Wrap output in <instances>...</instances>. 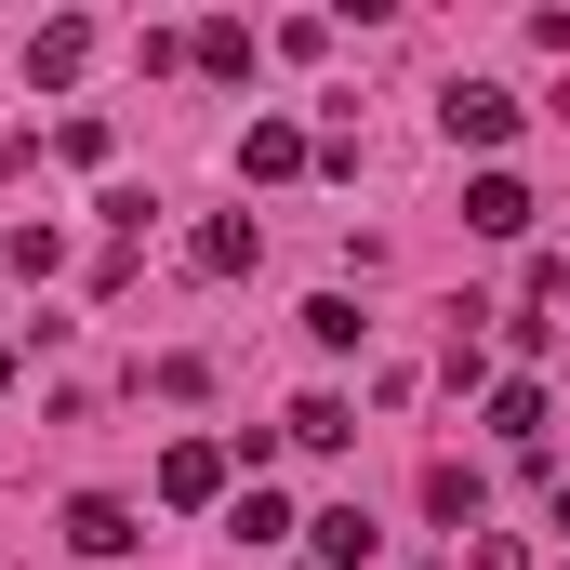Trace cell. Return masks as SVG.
Listing matches in <instances>:
<instances>
[{
    "label": "cell",
    "instance_id": "obj_1",
    "mask_svg": "<svg viewBox=\"0 0 570 570\" xmlns=\"http://www.w3.org/2000/svg\"><path fill=\"white\" fill-rule=\"evenodd\" d=\"M438 120H451V146H504L531 107H518L504 80H451V94H438Z\"/></svg>",
    "mask_w": 570,
    "mask_h": 570
},
{
    "label": "cell",
    "instance_id": "obj_2",
    "mask_svg": "<svg viewBox=\"0 0 570 570\" xmlns=\"http://www.w3.org/2000/svg\"><path fill=\"white\" fill-rule=\"evenodd\" d=\"M159 504H173V518L226 504V451H213V438H173V451H159Z\"/></svg>",
    "mask_w": 570,
    "mask_h": 570
},
{
    "label": "cell",
    "instance_id": "obj_3",
    "mask_svg": "<svg viewBox=\"0 0 570 570\" xmlns=\"http://www.w3.org/2000/svg\"><path fill=\"white\" fill-rule=\"evenodd\" d=\"M544 425H558V399H544L531 372H518V385H491V438H504L518 464H544Z\"/></svg>",
    "mask_w": 570,
    "mask_h": 570
},
{
    "label": "cell",
    "instance_id": "obj_4",
    "mask_svg": "<svg viewBox=\"0 0 570 570\" xmlns=\"http://www.w3.org/2000/svg\"><path fill=\"white\" fill-rule=\"evenodd\" d=\"M305 159H318V146L292 134V120H253V134H239V186H292Z\"/></svg>",
    "mask_w": 570,
    "mask_h": 570
},
{
    "label": "cell",
    "instance_id": "obj_5",
    "mask_svg": "<svg viewBox=\"0 0 570 570\" xmlns=\"http://www.w3.org/2000/svg\"><path fill=\"white\" fill-rule=\"evenodd\" d=\"M464 226H478V239H531V186H518V173H478V186H464Z\"/></svg>",
    "mask_w": 570,
    "mask_h": 570
},
{
    "label": "cell",
    "instance_id": "obj_6",
    "mask_svg": "<svg viewBox=\"0 0 570 570\" xmlns=\"http://www.w3.org/2000/svg\"><path fill=\"white\" fill-rule=\"evenodd\" d=\"M253 253H266V226H253V213H213V226L186 239V266H199V279H239Z\"/></svg>",
    "mask_w": 570,
    "mask_h": 570
},
{
    "label": "cell",
    "instance_id": "obj_7",
    "mask_svg": "<svg viewBox=\"0 0 570 570\" xmlns=\"http://www.w3.org/2000/svg\"><path fill=\"white\" fill-rule=\"evenodd\" d=\"M67 544H80V558H134V504H120V491H80V504H67Z\"/></svg>",
    "mask_w": 570,
    "mask_h": 570
},
{
    "label": "cell",
    "instance_id": "obj_8",
    "mask_svg": "<svg viewBox=\"0 0 570 570\" xmlns=\"http://www.w3.org/2000/svg\"><path fill=\"white\" fill-rule=\"evenodd\" d=\"M305 544H318V570H358L385 531H372V504H318V518H305Z\"/></svg>",
    "mask_w": 570,
    "mask_h": 570
},
{
    "label": "cell",
    "instance_id": "obj_9",
    "mask_svg": "<svg viewBox=\"0 0 570 570\" xmlns=\"http://www.w3.org/2000/svg\"><path fill=\"white\" fill-rule=\"evenodd\" d=\"M80 67H94V27H80V13H53V27L27 40V80H53V94H67Z\"/></svg>",
    "mask_w": 570,
    "mask_h": 570
},
{
    "label": "cell",
    "instance_id": "obj_10",
    "mask_svg": "<svg viewBox=\"0 0 570 570\" xmlns=\"http://www.w3.org/2000/svg\"><path fill=\"white\" fill-rule=\"evenodd\" d=\"M186 67H213V80H253V27H239V13L186 27Z\"/></svg>",
    "mask_w": 570,
    "mask_h": 570
},
{
    "label": "cell",
    "instance_id": "obj_11",
    "mask_svg": "<svg viewBox=\"0 0 570 570\" xmlns=\"http://www.w3.org/2000/svg\"><path fill=\"white\" fill-rule=\"evenodd\" d=\"M292 451H345V438H358V412H345V399H332V385H318V399H292Z\"/></svg>",
    "mask_w": 570,
    "mask_h": 570
},
{
    "label": "cell",
    "instance_id": "obj_12",
    "mask_svg": "<svg viewBox=\"0 0 570 570\" xmlns=\"http://www.w3.org/2000/svg\"><path fill=\"white\" fill-rule=\"evenodd\" d=\"M478 491H491L478 464H425V518H451V531H478Z\"/></svg>",
    "mask_w": 570,
    "mask_h": 570
},
{
    "label": "cell",
    "instance_id": "obj_13",
    "mask_svg": "<svg viewBox=\"0 0 570 570\" xmlns=\"http://www.w3.org/2000/svg\"><path fill=\"white\" fill-rule=\"evenodd\" d=\"M226 531H239V544H279V531H292V504H279V491H266V478H253V491L226 504Z\"/></svg>",
    "mask_w": 570,
    "mask_h": 570
},
{
    "label": "cell",
    "instance_id": "obj_14",
    "mask_svg": "<svg viewBox=\"0 0 570 570\" xmlns=\"http://www.w3.org/2000/svg\"><path fill=\"white\" fill-rule=\"evenodd\" d=\"M358 332H372V318H358L345 292H318V305H305V345H358Z\"/></svg>",
    "mask_w": 570,
    "mask_h": 570
},
{
    "label": "cell",
    "instance_id": "obj_15",
    "mask_svg": "<svg viewBox=\"0 0 570 570\" xmlns=\"http://www.w3.org/2000/svg\"><path fill=\"white\" fill-rule=\"evenodd\" d=\"M544 518H558V531H570V478H558V491H544Z\"/></svg>",
    "mask_w": 570,
    "mask_h": 570
},
{
    "label": "cell",
    "instance_id": "obj_16",
    "mask_svg": "<svg viewBox=\"0 0 570 570\" xmlns=\"http://www.w3.org/2000/svg\"><path fill=\"white\" fill-rule=\"evenodd\" d=\"M0 399H13V358H0Z\"/></svg>",
    "mask_w": 570,
    "mask_h": 570
}]
</instances>
